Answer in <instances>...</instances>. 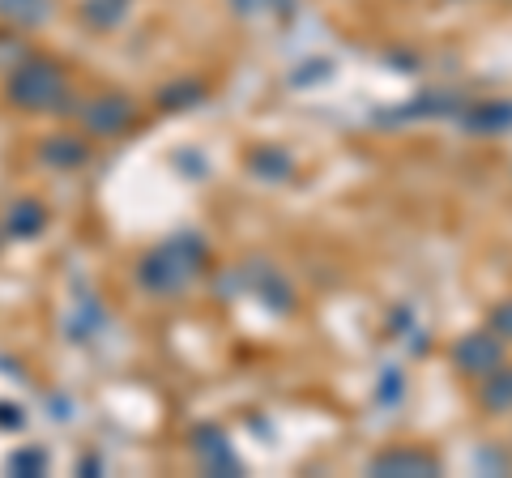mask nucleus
Masks as SVG:
<instances>
[{"mask_svg": "<svg viewBox=\"0 0 512 478\" xmlns=\"http://www.w3.org/2000/svg\"><path fill=\"white\" fill-rule=\"evenodd\" d=\"M13 103H22L30 111H47V107H60V99L69 94V82H64V73L43 65V60H35V65L18 69V77H13Z\"/></svg>", "mask_w": 512, "mask_h": 478, "instance_id": "nucleus-1", "label": "nucleus"}, {"mask_svg": "<svg viewBox=\"0 0 512 478\" xmlns=\"http://www.w3.org/2000/svg\"><path fill=\"white\" fill-rule=\"evenodd\" d=\"M457 359H466L470 368L483 376V372H495V363H500V346H487V342H478V338H474L470 346H461V350H457Z\"/></svg>", "mask_w": 512, "mask_h": 478, "instance_id": "nucleus-2", "label": "nucleus"}, {"mask_svg": "<svg viewBox=\"0 0 512 478\" xmlns=\"http://www.w3.org/2000/svg\"><path fill=\"white\" fill-rule=\"evenodd\" d=\"M376 470H410V474H427V470H436V461L423 457V453H389V457H380V461H376Z\"/></svg>", "mask_w": 512, "mask_h": 478, "instance_id": "nucleus-3", "label": "nucleus"}, {"mask_svg": "<svg viewBox=\"0 0 512 478\" xmlns=\"http://www.w3.org/2000/svg\"><path fill=\"white\" fill-rule=\"evenodd\" d=\"M495 325H500V333H504V338H512V304H508L500 316H495Z\"/></svg>", "mask_w": 512, "mask_h": 478, "instance_id": "nucleus-4", "label": "nucleus"}]
</instances>
